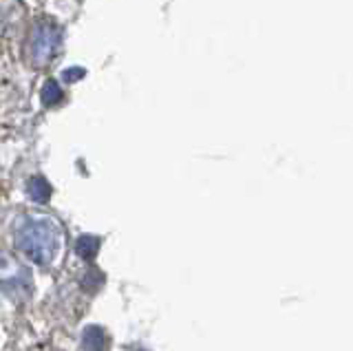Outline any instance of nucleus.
<instances>
[{
  "instance_id": "1",
  "label": "nucleus",
  "mask_w": 353,
  "mask_h": 351,
  "mask_svg": "<svg viewBox=\"0 0 353 351\" xmlns=\"http://www.w3.org/2000/svg\"><path fill=\"white\" fill-rule=\"evenodd\" d=\"M20 248L22 252L40 265H47L55 250V230L49 223H29L20 232Z\"/></svg>"
},
{
  "instance_id": "2",
  "label": "nucleus",
  "mask_w": 353,
  "mask_h": 351,
  "mask_svg": "<svg viewBox=\"0 0 353 351\" xmlns=\"http://www.w3.org/2000/svg\"><path fill=\"white\" fill-rule=\"evenodd\" d=\"M60 45V29L51 20H40L31 34V58L36 64H47Z\"/></svg>"
},
{
  "instance_id": "3",
  "label": "nucleus",
  "mask_w": 353,
  "mask_h": 351,
  "mask_svg": "<svg viewBox=\"0 0 353 351\" xmlns=\"http://www.w3.org/2000/svg\"><path fill=\"white\" fill-rule=\"evenodd\" d=\"M40 97H42V104L44 106H53V104H58L62 100V89H60V84L55 82V80H47L42 86V91H40Z\"/></svg>"
},
{
  "instance_id": "4",
  "label": "nucleus",
  "mask_w": 353,
  "mask_h": 351,
  "mask_svg": "<svg viewBox=\"0 0 353 351\" xmlns=\"http://www.w3.org/2000/svg\"><path fill=\"white\" fill-rule=\"evenodd\" d=\"M86 349L88 351H104L106 349V336L102 334V329H88L86 332Z\"/></svg>"
},
{
  "instance_id": "5",
  "label": "nucleus",
  "mask_w": 353,
  "mask_h": 351,
  "mask_svg": "<svg viewBox=\"0 0 353 351\" xmlns=\"http://www.w3.org/2000/svg\"><path fill=\"white\" fill-rule=\"evenodd\" d=\"M29 192H31V197L33 199H40V201H47L49 199V194H51V188H49V183L44 181V179H40V177H36V179H31V183H29Z\"/></svg>"
},
{
  "instance_id": "6",
  "label": "nucleus",
  "mask_w": 353,
  "mask_h": 351,
  "mask_svg": "<svg viewBox=\"0 0 353 351\" xmlns=\"http://www.w3.org/2000/svg\"><path fill=\"white\" fill-rule=\"evenodd\" d=\"M95 250H97V241L91 237H84V239H80V243H77V254L84 259L95 257Z\"/></svg>"
},
{
  "instance_id": "7",
  "label": "nucleus",
  "mask_w": 353,
  "mask_h": 351,
  "mask_svg": "<svg viewBox=\"0 0 353 351\" xmlns=\"http://www.w3.org/2000/svg\"><path fill=\"white\" fill-rule=\"evenodd\" d=\"M82 69H77V71H66V75H64V78L66 80H77V78H82Z\"/></svg>"
}]
</instances>
